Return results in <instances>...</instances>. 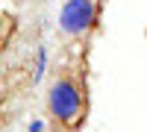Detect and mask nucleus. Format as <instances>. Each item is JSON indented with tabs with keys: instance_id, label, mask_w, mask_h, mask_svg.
I'll return each instance as SVG.
<instances>
[{
	"instance_id": "nucleus-1",
	"label": "nucleus",
	"mask_w": 147,
	"mask_h": 132,
	"mask_svg": "<svg viewBox=\"0 0 147 132\" xmlns=\"http://www.w3.org/2000/svg\"><path fill=\"white\" fill-rule=\"evenodd\" d=\"M47 109L59 123H77L82 115V94L77 88V82L68 76H59L47 88Z\"/></svg>"
},
{
	"instance_id": "nucleus-2",
	"label": "nucleus",
	"mask_w": 147,
	"mask_h": 132,
	"mask_svg": "<svg viewBox=\"0 0 147 132\" xmlns=\"http://www.w3.org/2000/svg\"><path fill=\"white\" fill-rule=\"evenodd\" d=\"M97 21V0H65L59 9V29L71 38L85 35Z\"/></svg>"
},
{
	"instance_id": "nucleus-3",
	"label": "nucleus",
	"mask_w": 147,
	"mask_h": 132,
	"mask_svg": "<svg viewBox=\"0 0 147 132\" xmlns=\"http://www.w3.org/2000/svg\"><path fill=\"white\" fill-rule=\"evenodd\" d=\"M47 47H38V56H35V68H32V79H35V85L44 79V70H47Z\"/></svg>"
},
{
	"instance_id": "nucleus-4",
	"label": "nucleus",
	"mask_w": 147,
	"mask_h": 132,
	"mask_svg": "<svg viewBox=\"0 0 147 132\" xmlns=\"http://www.w3.org/2000/svg\"><path fill=\"white\" fill-rule=\"evenodd\" d=\"M27 132H44V121H38V117L30 121V123H27Z\"/></svg>"
}]
</instances>
